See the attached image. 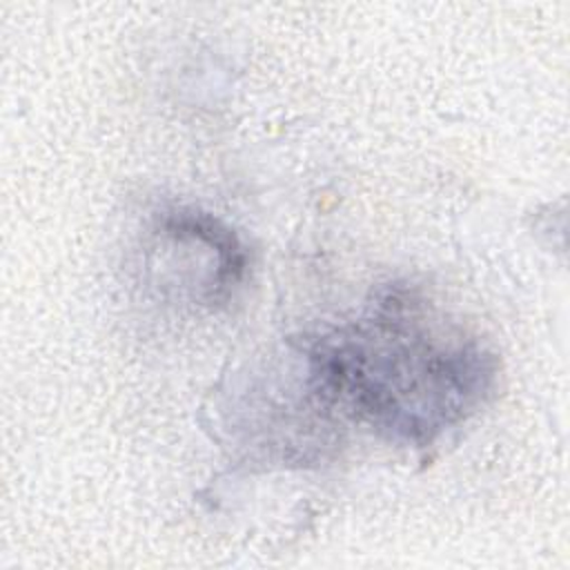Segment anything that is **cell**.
<instances>
[{"label": "cell", "instance_id": "1", "mask_svg": "<svg viewBox=\"0 0 570 570\" xmlns=\"http://www.w3.org/2000/svg\"><path fill=\"white\" fill-rule=\"evenodd\" d=\"M301 354L318 407L412 448L472 416L497 383L494 354L432 323L403 287L379 294L356 321L303 341Z\"/></svg>", "mask_w": 570, "mask_h": 570}]
</instances>
